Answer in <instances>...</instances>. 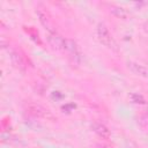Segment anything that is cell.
Wrapping results in <instances>:
<instances>
[{
  "label": "cell",
  "instance_id": "cell-6",
  "mask_svg": "<svg viewBox=\"0 0 148 148\" xmlns=\"http://www.w3.org/2000/svg\"><path fill=\"white\" fill-rule=\"evenodd\" d=\"M36 14H37V16H38V18H39L40 23L43 24V27H44L45 29H47V31H49V32L54 31V29H53V24H52V21H51V18H50L49 14H47L45 10H43V8H38V9L36 10Z\"/></svg>",
  "mask_w": 148,
  "mask_h": 148
},
{
  "label": "cell",
  "instance_id": "cell-12",
  "mask_svg": "<svg viewBox=\"0 0 148 148\" xmlns=\"http://www.w3.org/2000/svg\"><path fill=\"white\" fill-rule=\"evenodd\" d=\"M73 108H75V105H74V104H67V105H64L61 109H62V110H64V112H65V110L71 111V109H73Z\"/></svg>",
  "mask_w": 148,
  "mask_h": 148
},
{
  "label": "cell",
  "instance_id": "cell-11",
  "mask_svg": "<svg viewBox=\"0 0 148 148\" xmlns=\"http://www.w3.org/2000/svg\"><path fill=\"white\" fill-rule=\"evenodd\" d=\"M52 98H56V99L62 98V95H61L59 91H54V92H52Z\"/></svg>",
  "mask_w": 148,
  "mask_h": 148
},
{
  "label": "cell",
  "instance_id": "cell-8",
  "mask_svg": "<svg viewBox=\"0 0 148 148\" xmlns=\"http://www.w3.org/2000/svg\"><path fill=\"white\" fill-rule=\"evenodd\" d=\"M128 68L136 75L142 76V77H148V68L139 62H134V61H130L127 64Z\"/></svg>",
  "mask_w": 148,
  "mask_h": 148
},
{
  "label": "cell",
  "instance_id": "cell-2",
  "mask_svg": "<svg viewBox=\"0 0 148 148\" xmlns=\"http://www.w3.org/2000/svg\"><path fill=\"white\" fill-rule=\"evenodd\" d=\"M97 37H98V40L106 47L109 49H114V42H113V38L109 31V29L105 27V24L103 23H99L97 25Z\"/></svg>",
  "mask_w": 148,
  "mask_h": 148
},
{
  "label": "cell",
  "instance_id": "cell-10",
  "mask_svg": "<svg viewBox=\"0 0 148 148\" xmlns=\"http://www.w3.org/2000/svg\"><path fill=\"white\" fill-rule=\"evenodd\" d=\"M130 98H131V101H132L134 104H141V105L146 104V99H145V97H143L142 95H140V94L133 92V94L130 95Z\"/></svg>",
  "mask_w": 148,
  "mask_h": 148
},
{
  "label": "cell",
  "instance_id": "cell-3",
  "mask_svg": "<svg viewBox=\"0 0 148 148\" xmlns=\"http://www.w3.org/2000/svg\"><path fill=\"white\" fill-rule=\"evenodd\" d=\"M27 110L30 114H32L34 117L36 118H45V119H51L53 120V114L47 110L45 109L44 106L39 105V104H36V103H29L28 106H27Z\"/></svg>",
  "mask_w": 148,
  "mask_h": 148
},
{
  "label": "cell",
  "instance_id": "cell-9",
  "mask_svg": "<svg viewBox=\"0 0 148 148\" xmlns=\"http://www.w3.org/2000/svg\"><path fill=\"white\" fill-rule=\"evenodd\" d=\"M110 12L112 15H114L116 17L118 18H121V20H126L128 17V13L125 8L120 7V6H111L110 7Z\"/></svg>",
  "mask_w": 148,
  "mask_h": 148
},
{
  "label": "cell",
  "instance_id": "cell-7",
  "mask_svg": "<svg viewBox=\"0 0 148 148\" xmlns=\"http://www.w3.org/2000/svg\"><path fill=\"white\" fill-rule=\"evenodd\" d=\"M91 127H92L94 132H95L99 138H102V139H104V140H108V139L111 138V132H110V130H109L104 124L94 123Z\"/></svg>",
  "mask_w": 148,
  "mask_h": 148
},
{
  "label": "cell",
  "instance_id": "cell-1",
  "mask_svg": "<svg viewBox=\"0 0 148 148\" xmlns=\"http://www.w3.org/2000/svg\"><path fill=\"white\" fill-rule=\"evenodd\" d=\"M65 50L68 52L71 61L75 65H79L81 61V51L76 42L73 39H65Z\"/></svg>",
  "mask_w": 148,
  "mask_h": 148
},
{
  "label": "cell",
  "instance_id": "cell-4",
  "mask_svg": "<svg viewBox=\"0 0 148 148\" xmlns=\"http://www.w3.org/2000/svg\"><path fill=\"white\" fill-rule=\"evenodd\" d=\"M47 42L51 45V47L56 51H62L65 50V39L56 31L47 34Z\"/></svg>",
  "mask_w": 148,
  "mask_h": 148
},
{
  "label": "cell",
  "instance_id": "cell-5",
  "mask_svg": "<svg viewBox=\"0 0 148 148\" xmlns=\"http://www.w3.org/2000/svg\"><path fill=\"white\" fill-rule=\"evenodd\" d=\"M10 60H12V64L14 65V67H15L17 71H20V72H22V73L25 72V69H27L25 60H24L23 56H22L17 50H13V51L10 52Z\"/></svg>",
  "mask_w": 148,
  "mask_h": 148
}]
</instances>
